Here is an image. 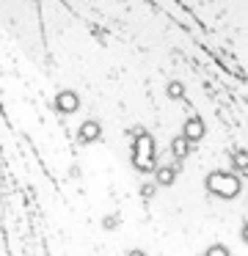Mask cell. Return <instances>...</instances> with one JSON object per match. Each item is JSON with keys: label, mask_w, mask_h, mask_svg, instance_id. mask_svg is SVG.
Listing matches in <instances>:
<instances>
[{"label": "cell", "mask_w": 248, "mask_h": 256, "mask_svg": "<svg viewBox=\"0 0 248 256\" xmlns=\"http://www.w3.org/2000/svg\"><path fill=\"white\" fill-rule=\"evenodd\" d=\"M132 138V166L138 174H152L157 168V152H154V140L143 127H132L130 130Z\"/></svg>", "instance_id": "1"}, {"label": "cell", "mask_w": 248, "mask_h": 256, "mask_svg": "<svg viewBox=\"0 0 248 256\" xmlns=\"http://www.w3.org/2000/svg\"><path fill=\"white\" fill-rule=\"evenodd\" d=\"M204 190H207L209 196H215V198H237L242 190V179L237 176L234 171H220V168H215V171H209L207 176H204Z\"/></svg>", "instance_id": "2"}, {"label": "cell", "mask_w": 248, "mask_h": 256, "mask_svg": "<svg viewBox=\"0 0 248 256\" xmlns=\"http://www.w3.org/2000/svg\"><path fill=\"white\" fill-rule=\"evenodd\" d=\"M204 132H207V127H204V118L193 113V116L185 118V124H182V132H179V135L193 146V144H198V140L204 138Z\"/></svg>", "instance_id": "3"}, {"label": "cell", "mask_w": 248, "mask_h": 256, "mask_svg": "<svg viewBox=\"0 0 248 256\" xmlns=\"http://www.w3.org/2000/svg\"><path fill=\"white\" fill-rule=\"evenodd\" d=\"M55 110H58V113L80 110V96H77V91H72V88L58 91V94H55Z\"/></svg>", "instance_id": "4"}, {"label": "cell", "mask_w": 248, "mask_h": 256, "mask_svg": "<svg viewBox=\"0 0 248 256\" xmlns=\"http://www.w3.org/2000/svg\"><path fill=\"white\" fill-rule=\"evenodd\" d=\"M179 166H182V162L154 168V188H171V184L176 182V176H179Z\"/></svg>", "instance_id": "5"}, {"label": "cell", "mask_w": 248, "mask_h": 256, "mask_svg": "<svg viewBox=\"0 0 248 256\" xmlns=\"http://www.w3.org/2000/svg\"><path fill=\"white\" fill-rule=\"evenodd\" d=\"M99 135H102V124H99L97 118H86V122L77 127V140H80V144H94Z\"/></svg>", "instance_id": "6"}, {"label": "cell", "mask_w": 248, "mask_h": 256, "mask_svg": "<svg viewBox=\"0 0 248 256\" xmlns=\"http://www.w3.org/2000/svg\"><path fill=\"white\" fill-rule=\"evenodd\" d=\"M190 149H193V146L187 144V140L182 138V135L171 138V154H174V160H176V162H182V160H185V157L190 154Z\"/></svg>", "instance_id": "7"}, {"label": "cell", "mask_w": 248, "mask_h": 256, "mask_svg": "<svg viewBox=\"0 0 248 256\" xmlns=\"http://www.w3.org/2000/svg\"><path fill=\"white\" fill-rule=\"evenodd\" d=\"M231 166H234L237 176H240V174H245V168H248V152L245 149H234V152H231Z\"/></svg>", "instance_id": "8"}, {"label": "cell", "mask_w": 248, "mask_h": 256, "mask_svg": "<svg viewBox=\"0 0 248 256\" xmlns=\"http://www.w3.org/2000/svg\"><path fill=\"white\" fill-rule=\"evenodd\" d=\"M204 256H231V250L226 248V245H220V242H212V245H207Z\"/></svg>", "instance_id": "9"}, {"label": "cell", "mask_w": 248, "mask_h": 256, "mask_svg": "<svg viewBox=\"0 0 248 256\" xmlns=\"http://www.w3.org/2000/svg\"><path fill=\"white\" fill-rule=\"evenodd\" d=\"M165 91H168V96H171V100H179V96H185V86H182L179 80H171V83H168V88H165Z\"/></svg>", "instance_id": "10"}, {"label": "cell", "mask_w": 248, "mask_h": 256, "mask_svg": "<svg viewBox=\"0 0 248 256\" xmlns=\"http://www.w3.org/2000/svg\"><path fill=\"white\" fill-rule=\"evenodd\" d=\"M154 190H157V188H154V182H143L141 184V196H143V198H152Z\"/></svg>", "instance_id": "11"}, {"label": "cell", "mask_w": 248, "mask_h": 256, "mask_svg": "<svg viewBox=\"0 0 248 256\" xmlns=\"http://www.w3.org/2000/svg\"><path fill=\"white\" fill-rule=\"evenodd\" d=\"M102 226L105 228H116V226H119V215H105L102 218Z\"/></svg>", "instance_id": "12"}, {"label": "cell", "mask_w": 248, "mask_h": 256, "mask_svg": "<svg viewBox=\"0 0 248 256\" xmlns=\"http://www.w3.org/2000/svg\"><path fill=\"white\" fill-rule=\"evenodd\" d=\"M127 256H146V250H143V248H130V250H127Z\"/></svg>", "instance_id": "13"}]
</instances>
